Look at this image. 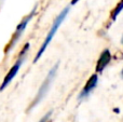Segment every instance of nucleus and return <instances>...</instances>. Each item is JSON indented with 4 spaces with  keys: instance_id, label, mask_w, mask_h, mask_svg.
Here are the masks:
<instances>
[{
    "instance_id": "obj_1",
    "label": "nucleus",
    "mask_w": 123,
    "mask_h": 122,
    "mask_svg": "<svg viewBox=\"0 0 123 122\" xmlns=\"http://www.w3.org/2000/svg\"><path fill=\"white\" fill-rule=\"evenodd\" d=\"M68 12H69V9H68V8H65V9H64V10L60 13V14L57 15V17L54 19V23H53V25H52L51 29H50L49 34L47 35V37H45V39H44V41H43L42 45H41V48L39 49V51H38V53H37V55L35 56L34 63H37V61H38L39 58L42 56V54L44 53V51L47 50V48L49 47V44L51 43V41H52V39H53V37L55 36V34H56V31H57L58 27H60L61 24L63 23V21L65 19V17L67 16Z\"/></svg>"
},
{
    "instance_id": "obj_2",
    "label": "nucleus",
    "mask_w": 123,
    "mask_h": 122,
    "mask_svg": "<svg viewBox=\"0 0 123 122\" xmlns=\"http://www.w3.org/2000/svg\"><path fill=\"white\" fill-rule=\"evenodd\" d=\"M57 68H58V63L53 67V68L51 69V70L49 71V73H48L47 78H45L44 81L42 82V84H41V86H40V89H39L38 93H37L36 97H35V99L32 101L31 105H30V107H29V109H28V110H31L32 108L36 107V106L38 105V104L40 103V102L42 101L43 98H44V96L47 95L48 91L50 90L51 83L53 82L54 78H55V75H56V71H57Z\"/></svg>"
},
{
    "instance_id": "obj_3",
    "label": "nucleus",
    "mask_w": 123,
    "mask_h": 122,
    "mask_svg": "<svg viewBox=\"0 0 123 122\" xmlns=\"http://www.w3.org/2000/svg\"><path fill=\"white\" fill-rule=\"evenodd\" d=\"M35 12H36V8H35L34 10H32L31 12H30L29 14H28L27 16H26L25 18H24L23 21L21 22V24H19V25L17 26V28H16V30H15L14 35H13L12 39H11V41L9 42L8 47H6V54H8V52L10 51L11 49H13V47H14V45L17 43V41L19 40V38H21L22 34H23L24 30L26 29V26L28 25V23H29L30 19H31V18H32V16H34Z\"/></svg>"
},
{
    "instance_id": "obj_4",
    "label": "nucleus",
    "mask_w": 123,
    "mask_h": 122,
    "mask_svg": "<svg viewBox=\"0 0 123 122\" xmlns=\"http://www.w3.org/2000/svg\"><path fill=\"white\" fill-rule=\"evenodd\" d=\"M22 62H23V58L21 57V58H19V60L16 62V64H15L14 66H13L12 68L10 69V70H9V73H6V76L4 77V80H3V82H2V84L0 85V91L4 90V89H6V86L8 85V84L13 80V78L16 76L17 71L19 70V67H21V65H22Z\"/></svg>"
},
{
    "instance_id": "obj_5",
    "label": "nucleus",
    "mask_w": 123,
    "mask_h": 122,
    "mask_svg": "<svg viewBox=\"0 0 123 122\" xmlns=\"http://www.w3.org/2000/svg\"><path fill=\"white\" fill-rule=\"evenodd\" d=\"M111 60V54L109 52V50H104L103 53L100 54L99 58L97 61V64H96V73H102L105 69V67L109 64Z\"/></svg>"
},
{
    "instance_id": "obj_6",
    "label": "nucleus",
    "mask_w": 123,
    "mask_h": 122,
    "mask_svg": "<svg viewBox=\"0 0 123 122\" xmlns=\"http://www.w3.org/2000/svg\"><path fill=\"white\" fill-rule=\"evenodd\" d=\"M97 81H98V76H97V75H92L91 78L87 80L86 84L84 85V88H83L82 92H81L80 98H83V97L89 96L90 93H91L92 91L95 89L96 84H97Z\"/></svg>"
},
{
    "instance_id": "obj_7",
    "label": "nucleus",
    "mask_w": 123,
    "mask_h": 122,
    "mask_svg": "<svg viewBox=\"0 0 123 122\" xmlns=\"http://www.w3.org/2000/svg\"><path fill=\"white\" fill-rule=\"evenodd\" d=\"M122 8H123V2H122V1H120L119 3H118L117 8H116V9H113L112 13H111V19H112V21H115V19H116V17L118 16V14H119L120 12H121Z\"/></svg>"
},
{
    "instance_id": "obj_8",
    "label": "nucleus",
    "mask_w": 123,
    "mask_h": 122,
    "mask_svg": "<svg viewBox=\"0 0 123 122\" xmlns=\"http://www.w3.org/2000/svg\"><path fill=\"white\" fill-rule=\"evenodd\" d=\"M51 114H52L51 111H50V112H48V114L45 115L44 117H42V119H41V120L39 121V122H47L48 120H49V118H50V116H51Z\"/></svg>"
},
{
    "instance_id": "obj_9",
    "label": "nucleus",
    "mask_w": 123,
    "mask_h": 122,
    "mask_svg": "<svg viewBox=\"0 0 123 122\" xmlns=\"http://www.w3.org/2000/svg\"><path fill=\"white\" fill-rule=\"evenodd\" d=\"M78 1H79V0H72V1H71V4H76Z\"/></svg>"
}]
</instances>
